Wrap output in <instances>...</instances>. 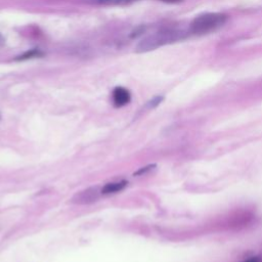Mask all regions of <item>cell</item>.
I'll list each match as a JSON object with an SVG mask.
<instances>
[{"label":"cell","instance_id":"cell-1","mask_svg":"<svg viewBox=\"0 0 262 262\" xmlns=\"http://www.w3.org/2000/svg\"><path fill=\"white\" fill-rule=\"evenodd\" d=\"M185 36L186 33L182 30L165 29L160 31V32L148 36L141 41L138 47H136V52H148L155 50L165 44H169L176 42L178 40H181L185 38Z\"/></svg>","mask_w":262,"mask_h":262},{"label":"cell","instance_id":"cell-2","mask_svg":"<svg viewBox=\"0 0 262 262\" xmlns=\"http://www.w3.org/2000/svg\"><path fill=\"white\" fill-rule=\"evenodd\" d=\"M226 20L223 14H206L196 18L191 25V32L194 34H207L222 27Z\"/></svg>","mask_w":262,"mask_h":262},{"label":"cell","instance_id":"cell-3","mask_svg":"<svg viewBox=\"0 0 262 262\" xmlns=\"http://www.w3.org/2000/svg\"><path fill=\"white\" fill-rule=\"evenodd\" d=\"M100 194H101V190L100 191L98 186L89 187V188H87V190L77 193L74 197H73L72 203L88 204V203L96 202L100 197Z\"/></svg>","mask_w":262,"mask_h":262},{"label":"cell","instance_id":"cell-4","mask_svg":"<svg viewBox=\"0 0 262 262\" xmlns=\"http://www.w3.org/2000/svg\"><path fill=\"white\" fill-rule=\"evenodd\" d=\"M112 98H113L114 104L117 108L126 106V104L129 103V101L131 100L130 92L126 88H123V87L115 88L113 91V94H112Z\"/></svg>","mask_w":262,"mask_h":262},{"label":"cell","instance_id":"cell-5","mask_svg":"<svg viewBox=\"0 0 262 262\" xmlns=\"http://www.w3.org/2000/svg\"><path fill=\"white\" fill-rule=\"evenodd\" d=\"M126 185H127V181H121L117 182H109L101 188V194L110 195V194L118 193L124 190V187Z\"/></svg>","mask_w":262,"mask_h":262},{"label":"cell","instance_id":"cell-6","mask_svg":"<svg viewBox=\"0 0 262 262\" xmlns=\"http://www.w3.org/2000/svg\"><path fill=\"white\" fill-rule=\"evenodd\" d=\"M94 3L104 5H126L130 4L136 0H92Z\"/></svg>","mask_w":262,"mask_h":262},{"label":"cell","instance_id":"cell-7","mask_svg":"<svg viewBox=\"0 0 262 262\" xmlns=\"http://www.w3.org/2000/svg\"><path fill=\"white\" fill-rule=\"evenodd\" d=\"M42 56H43V54L40 50L32 49V50L25 52V54H23L22 56L18 57L16 60H29V59H33V58H39V57H42Z\"/></svg>","mask_w":262,"mask_h":262},{"label":"cell","instance_id":"cell-8","mask_svg":"<svg viewBox=\"0 0 262 262\" xmlns=\"http://www.w3.org/2000/svg\"><path fill=\"white\" fill-rule=\"evenodd\" d=\"M163 101V98L162 97H157V98H154L151 101H149V103H148V107L150 108V109H152V108H155V107H157V106H158V104L161 102Z\"/></svg>","mask_w":262,"mask_h":262},{"label":"cell","instance_id":"cell-9","mask_svg":"<svg viewBox=\"0 0 262 262\" xmlns=\"http://www.w3.org/2000/svg\"><path fill=\"white\" fill-rule=\"evenodd\" d=\"M154 167H155V165H149V166L142 167V168H141L140 170L136 171V172L134 173V175H142V174H144V173H146V172L151 171L152 169H154Z\"/></svg>","mask_w":262,"mask_h":262},{"label":"cell","instance_id":"cell-10","mask_svg":"<svg viewBox=\"0 0 262 262\" xmlns=\"http://www.w3.org/2000/svg\"><path fill=\"white\" fill-rule=\"evenodd\" d=\"M243 262H262V257L261 256H253V257H250L247 260H244Z\"/></svg>","mask_w":262,"mask_h":262},{"label":"cell","instance_id":"cell-11","mask_svg":"<svg viewBox=\"0 0 262 262\" xmlns=\"http://www.w3.org/2000/svg\"><path fill=\"white\" fill-rule=\"evenodd\" d=\"M163 2H167V3H180L182 0H161Z\"/></svg>","mask_w":262,"mask_h":262}]
</instances>
